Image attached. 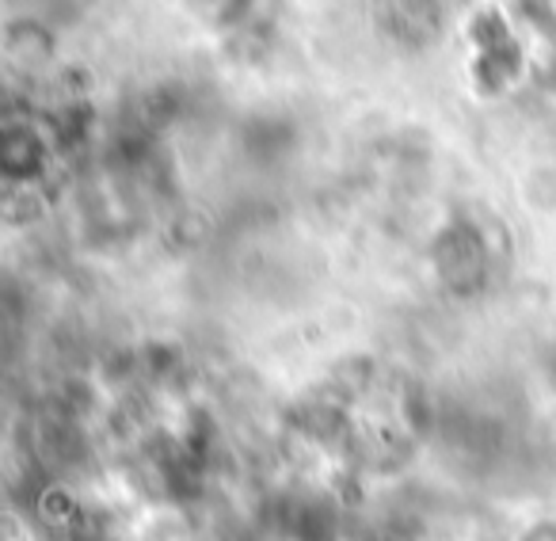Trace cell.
<instances>
[{
  "label": "cell",
  "instance_id": "cell-1",
  "mask_svg": "<svg viewBox=\"0 0 556 541\" xmlns=\"http://www.w3.org/2000/svg\"><path fill=\"white\" fill-rule=\"evenodd\" d=\"M477 50H480V85L500 88L518 73V47L510 39L500 12H484L477 20Z\"/></svg>",
  "mask_w": 556,
  "mask_h": 541
}]
</instances>
